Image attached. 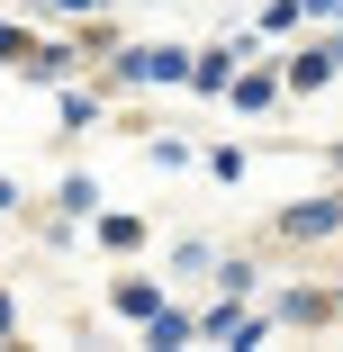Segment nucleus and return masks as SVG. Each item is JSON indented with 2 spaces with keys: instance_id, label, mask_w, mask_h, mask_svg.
Masks as SVG:
<instances>
[{
  "instance_id": "obj_4",
  "label": "nucleus",
  "mask_w": 343,
  "mask_h": 352,
  "mask_svg": "<svg viewBox=\"0 0 343 352\" xmlns=\"http://www.w3.org/2000/svg\"><path fill=\"white\" fill-rule=\"evenodd\" d=\"M118 307H126V316H145V325H154V316H163V298H154V289H145V280H118Z\"/></svg>"
},
{
  "instance_id": "obj_6",
  "label": "nucleus",
  "mask_w": 343,
  "mask_h": 352,
  "mask_svg": "<svg viewBox=\"0 0 343 352\" xmlns=\"http://www.w3.org/2000/svg\"><path fill=\"white\" fill-rule=\"evenodd\" d=\"M271 91H280L271 73H244V82H235V109H271Z\"/></svg>"
},
{
  "instance_id": "obj_7",
  "label": "nucleus",
  "mask_w": 343,
  "mask_h": 352,
  "mask_svg": "<svg viewBox=\"0 0 343 352\" xmlns=\"http://www.w3.org/2000/svg\"><path fill=\"white\" fill-rule=\"evenodd\" d=\"M0 325H10V298H0Z\"/></svg>"
},
{
  "instance_id": "obj_3",
  "label": "nucleus",
  "mask_w": 343,
  "mask_h": 352,
  "mask_svg": "<svg viewBox=\"0 0 343 352\" xmlns=\"http://www.w3.org/2000/svg\"><path fill=\"white\" fill-rule=\"evenodd\" d=\"M280 226H289V235H334V226H343V208H334V199H325V208H289Z\"/></svg>"
},
{
  "instance_id": "obj_1",
  "label": "nucleus",
  "mask_w": 343,
  "mask_h": 352,
  "mask_svg": "<svg viewBox=\"0 0 343 352\" xmlns=\"http://www.w3.org/2000/svg\"><path fill=\"white\" fill-rule=\"evenodd\" d=\"M0 63H19V73H36V82H63V73H73L63 45H36V36H19V28H0Z\"/></svg>"
},
{
  "instance_id": "obj_5",
  "label": "nucleus",
  "mask_w": 343,
  "mask_h": 352,
  "mask_svg": "<svg viewBox=\"0 0 343 352\" xmlns=\"http://www.w3.org/2000/svg\"><path fill=\"white\" fill-rule=\"evenodd\" d=\"M100 244H109V253H135V244H145V226H135V217H100Z\"/></svg>"
},
{
  "instance_id": "obj_2",
  "label": "nucleus",
  "mask_w": 343,
  "mask_h": 352,
  "mask_svg": "<svg viewBox=\"0 0 343 352\" xmlns=\"http://www.w3.org/2000/svg\"><path fill=\"white\" fill-rule=\"evenodd\" d=\"M118 73H126V82H190V54H181V45H135Z\"/></svg>"
}]
</instances>
